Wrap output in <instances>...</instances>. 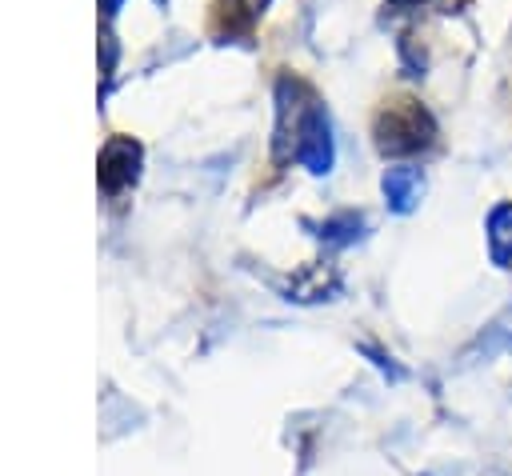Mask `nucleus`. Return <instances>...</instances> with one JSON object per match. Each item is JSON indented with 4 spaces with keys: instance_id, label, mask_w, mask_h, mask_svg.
Masks as SVG:
<instances>
[{
    "instance_id": "obj_1",
    "label": "nucleus",
    "mask_w": 512,
    "mask_h": 476,
    "mask_svg": "<svg viewBox=\"0 0 512 476\" xmlns=\"http://www.w3.org/2000/svg\"><path fill=\"white\" fill-rule=\"evenodd\" d=\"M432 136H436V124H432V116L416 100H392L376 116V148L384 156L420 152V148L432 144Z\"/></svg>"
},
{
    "instance_id": "obj_2",
    "label": "nucleus",
    "mask_w": 512,
    "mask_h": 476,
    "mask_svg": "<svg viewBox=\"0 0 512 476\" xmlns=\"http://www.w3.org/2000/svg\"><path fill=\"white\" fill-rule=\"evenodd\" d=\"M136 168H140V144L128 136H112L100 152V184L108 192H120L124 184L136 180Z\"/></svg>"
},
{
    "instance_id": "obj_3",
    "label": "nucleus",
    "mask_w": 512,
    "mask_h": 476,
    "mask_svg": "<svg viewBox=\"0 0 512 476\" xmlns=\"http://www.w3.org/2000/svg\"><path fill=\"white\" fill-rule=\"evenodd\" d=\"M380 188H384V200H388L392 212H412L420 204L424 176H420V168H408V164L404 168H388L384 180H380Z\"/></svg>"
},
{
    "instance_id": "obj_4",
    "label": "nucleus",
    "mask_w": 512,
    "mask_h": 476,
    "mask_svg": "<svg viewBox=\"0 0 512 476\" xmlns=\"http://www.w3.org/2000/svg\"><path fill=\"white\" fill-rule=\"evenodd\" d=\"M484 228H488V256H492V264L508 268L512 264V204H496L488 212Z\"/></svg>"
},
{
    "instance_id": "obj_5",
    "label": "nucleus",
    "mask_w": 512,
    "mask_h": 476,
    "mask_svg": "<svg viewBox=\"0 0 512 476\" xmlns=\"http://www.w3.org/2000/svg\"><path fill=\"white\" fill-rule=\"evenodd\" d=\"M268 0H216V28L220 32H244L264 12Z\"/></svg>"
},
{
    "instance_id": "obj_6",
    "label": "nucleus",
    "mask_w": 512,
    "mask_h": 476,
    "mask_svg": "<svg viewBox=\"0 0 512 476\" xmlns=\"http://www.w3.org/2000/svg\"><path fill=\"white\" fill-rule=\"evenodd\" d=\"M360 216L356 212H340V216H332V220H324V228H320V236L328 240V244H352L356 236H360Z\"/></svg>"
},
{
    "instance_id": "obj_7",
    "label": "nucleus",
    "mask_w": 512,
    "mask_h": 476,
    "mask_svg": "<svg viewBox=\"0 0 512 476\" xmlns=\"http://www.w3.org/2000/svg\"><path fill=\"white\" fill-rule=\"evenodd\" d=\"M392 8H420V4H428V0H388Z\"/></svg>"
},
{
    "instance_id": "obj_8",
    "label": "nucleus",
    "mask_w": 512,
    "mask_h": 476,
    "mask_svg": "<svg viewBox=\"0 0 512 476\" xmlns=\"http://www.w3.org/2000/svg\"><path fill=\"white\" fill-rule=\"evenodd\" d=\"M120 4H124V0H104V12H108V16H112V12H116V8H120Z\"/></svg>"
}]
</instances>
